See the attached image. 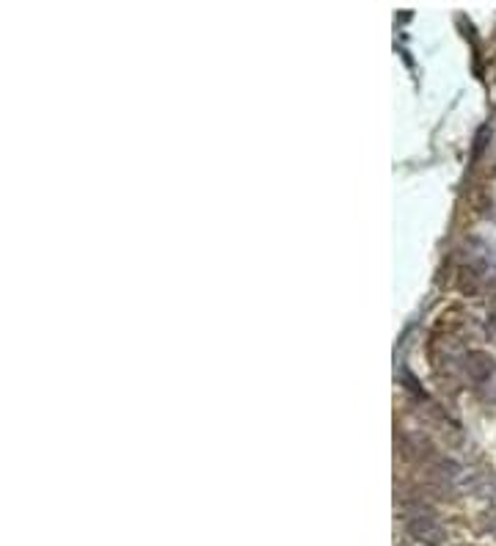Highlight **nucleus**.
Masks as SVG:
<instances>
[{
  "instance_id": "1",
  "label": "nucleus",
  "mask_w": 496,
  "mask_h": 546,
  "mask_svg": "<svg viewBox=\"0 0 496 546\" xmlns=\"http://www.w3.org/2000/svg\"><path fill=\"white\" fill-rule=\"evenodd\" d=\"M469 367L474 375H488V372L494 370V364H491V359H488L485 353H474L469 362Z\"/></svg>"
}]
</instances>
